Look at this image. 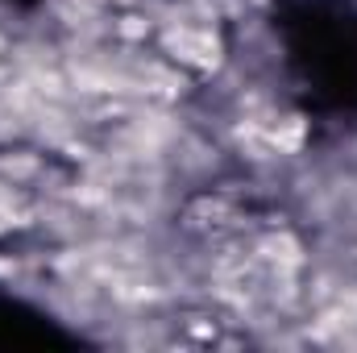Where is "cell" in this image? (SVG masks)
<instances>
[{
    "label": "cell",
    "instance_id": "obj_2",
    "mask_svg": "<svg viewBox=\"0 0 357 353\" xmlns=\"http://www.w3.org/2000/svg\"><path fill=\"white\" fill-rule=\"evenodd\" d=\"M4 67H8V46L0 42V71H4Z\"/></svg>",
    "mask_w": 357,
    "mask_h": 353
},
{
    "label": "cell",
    "instance_id": "obj_1",
    "mask_svg": "<svg viewBox=\"0 0 357 353\" xmlns=\"http://www.w3.org/2000/svg\"><path fill=\"white\" fill-rule=\"evenodd\" d=\"M167 50L171 59L195 67V71H212L220 67V38L212 29H191V25H178L167 33Z\"/></svg>",
    "mask_w": 357,
    "mask_h": 353
}]
</instances>
